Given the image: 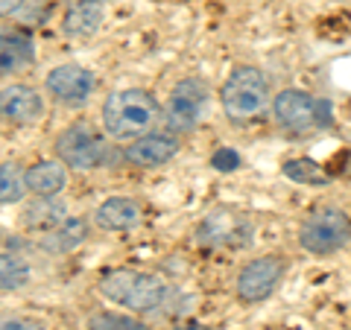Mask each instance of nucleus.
Listing matches in <instances>:
<instances>
[{"label": "nucleus", "instance_id": "f8f14e48", "mask_svg": "<svg viewBox=\"0 0 351 330\" xmlns=\"http://www.w3.org/2000/svg\"><path fill=\"white\" fill-rule=\"evenodd\" d=\"M44 114V100L29 85H6L0 91V117L15 126H32Z\"/></svg>", "mask_w": 351, "mask_h": 330}, {"label": "nucleus", "instance_id": "0eeeda50", "mask_svg": "<svg viewBox=\"0 0 351 330\" xmlns=\"http://www.w3.org/2000/svg\"><path fill=\"white\" fill-rule=\"evenodd\" d=\"M272 112L287 131H311L328 120V105L302 88H284L272 100Z\"/></svg>", "mask_w": 351, "mask_h": 330}, {"label": "nucleus", "instance_id": "412c9836", "mask_svg": "<svg viewBox=\"0 0 351 330\" xmlns=\"http://www.w3.org/2000/svg\"><path fill=\"white\" fill-rule=\"evenodd\" d=\"M27 193V181L15 164H0V205H12Z\"/></svg>", "mask_w": 351, "mask_h": 330}, {"label": "nucleus", "instance_id": "4468645a", "mask_svg": "<svg viewBox=\"0 0 351 330\" xmlns=\"http://www.w3.org/2000/svg\"><path fill=\"white\" fill-rule=\"evenodd\" d=\"M141 223V205L126 196H112L97 205L94 211V225L100 231H129Z\"/></svg>", "mask_w": 351, "mask_h": 330}, {"label": "nucleus", "instance_id": "20e7f679", "mask_svg": "<svg viewBox=\"0 0 351 330\" xmlns=\"http://www.w3.org/2000/svg\"><path fill=\"white\" fill-rule=\"evenodd\" d=\"M351 240V216L343 207H316L299 228V243L311 255H334Z\"/></svg>", "mask_w": 351, "mask_h": 330}, {"label": "nucleus", "instance_id": "4be33fe9", "mask_svg": "<svg viewBox=\"0 0 351 330\" xmlns=\"http://www.w3.org/2000/svg\"><path fill=\"white\" fill-rule=\"evenodd\" d=\"M88 330H152L149 325L138 322L132 316H120V313H97L91 318Z\"/></svg>", "mask_w": 351, "mask_h": 330}, {"label": "nucleus", "instance_id": "f3484780", "mask_svg": "<svg viewBox=\"0 0 351 330\" xmlns=\"http://www.w3.org/2000/svg\"><path fill=\"white\" fill-rule=\"evenodd\" d=\"M68 219V207L59 202V196H36V202L27 205L24 211V228L29 231H53Z\"/></svg>", "mask_w": 351, "mask_h": 330}, {"label": "nucleus", "instance_id": "6ab92c4d", "mask_svg": "<svg viewBox=\"0 0 351 330\" xmlns=\"http://www.w3.org/2000/svg\"><path fill=\"white\" fill-rule=\"evenodd\" d=\"M284 175L295 184H328L331 175H328L313 158H293L284 164Z\"/></svg>", "mask_w": 351, "mask_h": 330}, {"label": "nucleus", "instance_id": "dca6fc26", "mask_svg": "<svg viewBox=\"0 0 351 330\" xmlns=\"http://www.w3.org/2000/svg\"><path fill=\"white\" fill-rule=\"evenodd\" d=\"M103 21H106L103 3H85V0H76L62 18V32L71 36V38H88L103 27Z\"/></svg>", "mask_w": 351, "mask_h": 330}, {"label": "nucleus", "instance_id": "a211bd4d", "mask_svg": "<svg viewBox=\"0 0 351 330\" xmlns=\"http://www.w3.org/2000/svg\"><path fill=\"white\" fill-rule=\"evenodd\" d=\"M88 240V223L80 216H68L59 228H53L44 234L41 246L53 251V255H64V251H73L76 246H82Z\"/></svg>", "mask_w": 351, "mask_h": 330}, {"label": "nucleus", "instance_id": "393cba45", "mask_svg": "<svg viewBox=\"0 0 351 330\" xmlns=\"http://www.w3.org/2000/svg\"><path fill=\"white\" fill-rule=\"evenodd\" d=\"M27 0H0V18H9V15H18L24 9Z\"/></svg>", "mask_w": 351, "mask_h": 330}, {"label": "nucleus", "instance_id": "1a4fd4ad", "mask_svg": "<svg viewBox=\"0 0 351 330\" xmlns=\"http://www.w3.org/2000/svg\"><path fill=\"white\" fill-rule=\"evenodd\" d=\"M252 234V223L237 211H211L199 228H196V243L211 249H237L246 246Z\"/></svg>", "mask_w": 351, "mask_h": 330}, {"label": "nucleus", "instance_id": "2eb2a0df", "mask_svg": "<svg viewBox=\"0 0 351 330\" xmlns=\"http://www.w3.org/2000/svg\"><path fill=\"white\" fill-rule=\"evenodd\" d=\"M24 181L32 196H59L68 184V167L62 161H38L24 173Z\"/></svg>", "mask_w": 351, "mask_h": 330}, {"label": "nucleus", "instance_id": "f03ea898", "mask_svg": "<svg viewBox=\"0 0 351 330\" xmlns=\"http://www.w3.org/2000/svg\"><path fill=\"white\" fill-rule=\"evenodd\" d=\"M100 292L129 313H158L170 299L167 283L141 269H108L100 278Z\"/></svg>", "mask_w": 351, "mask_h": 330}, {"label": "nucleus", "instance_id": "9b49d317", "mask_svg": "<svg viewBox=\"0 0 351 330\" xmlns=\"http://www.w3.org/2000/svg\"><path fill=\"white\" fill-rule=\"evenodd\" d=\"M47 91L64 105H82L94 91V73L82 64H59L47 73Z\"/></svg>", "mask_w": 351, "mask_h": 330}, {"label": "nucleus", "instance_id": "a878e982", "mask_svg": "<svg viewBox=\"0 0 351 330\" xmlns=\"http://www.w3.org/2000/svg\"><path fill=\"white\" fill-rule=\"evenodd\" d=\"M85 3H108V0H85Z\"/></svg>", "mask_w": 351, "mask_h": 330}, {"label": "nucleus", "instance_id": "5701e85b", "mask_svg": "<svg viewBox=\"0 0 351 330\" xmlns=\"http://www.w3.org/2000/svg\"><path fill=\"white\" fill-rule=\"evenodd\" d=\"M211 167H214V170H219V173H232V170H237V167H240V155H237L234 149L223 147V149H217V152H214Z\"/></svg>", "mask_w": 351, "mask_h": 330}, {"label": "nucleus", "instance_id": "aec40b11", "mask_svg": "<svg viewBox=\"0 0 351 330\" xmlns=\"http://www.w3.org/2000/svg\"><path fill=\"white\" fill-rule=\"evenodd\" d=\"M29 283V266L15 255H0V292H12Z\"/></svg>", "mask_w": 351, "mask_h": 330}, {"label": "nucleus", "instance_id": "ddd939ff", "mask_svg": "<svg viewBox=\"0 0 351 330\" xmlns=\"http://www.w3.org/2000/svg\"><path fill=\"white\" fill-rule=\"evenodd\" d=\"M36 59V41L18 27H0V76L15 73Z\"/></svg>", "mask_w": 351, "mask_h": 330}, {"label": "nucleus", "instance_id": "7ed1b4c3", "mask_svg": "<svg viewBox=\"0 0 351 330\" xmlns=\"http://www.w3.org/2000/svg\"><path fill=\"white\" fill-rule=\"evenodd\" d=\"M269 105V82L255 64H240L223 85V112L234 123L255 120Z\"/></svg>", "mask_w": 351, "mask_h": 330}, {"label": "nucleus", "instance_id": "423d86ee", "mask_svg": "<svg viewBox=\"0 0 351 330\" xmlns=\"http://www.w3.org/2000/svg\"><path fill=\"white\" fill-rule=\"evenodd\" d=\"M208 108V88L202 79H182L173 85V91L164 105V126L173 135H188L202 123Z\"/></svg>", "mask_w": 351, "mask_h": 330}, {"label": "nucleus", "instance_id": "f257e3e1", "mask_svg": "<svg viewBox=\"0 0 351 330\" xmlns=\"http://www.w3.org/2000/svg\"><path fill=\"white\" fill-rule=\"evenodd\" d=\"M161 120L158 100L144 88H123L103 103V129L117 140H138L156 131Z\"/></svg>", "mask_w": 351, "mask_h": 330}, {"label": "nucleus", "instance_id": "39448f33", "mask_svg": "<svg viewBox=\"0 0 351 330\" xmlns=\"http://www.w3.org/2000/svg\"><path fill=\"white\" fill-rule=\"evenodd\" d=\"M56 155L71 170H100L108 161V144L91 123H73L56 138Z\"/></svg>", "mask_w": 351, "mask_h": 330}, {"label": "nucleus", "instance_id": "b1692460", "mask_svg": "<svg viewBox=\"0 0 351 330\" xmlns=\"http://www.w3.org/2000/svg\"><path fill=\"white\" fill-rule=\"evenodd\" d=\"M0 330H44V327L29 322V318H6V322H0Z\"/></svg>", "mask_w": 351, "mask_h": 330}, {"label": "nucleus", "instance_id": "6e6552de", "mask_svg": "<svg viewBox=\"0 0 351 330\" xmlns=\"http://www.w3.org/2000/svg\"><path fill=\"white\" fill-rule=\"evenodd\" d=\"M284 278V260L276 255H263L249 260L237 275V295L246 304L267 301Z\"/></svg>", "mask_w": 351, "mask_h": 330}, {"label": "nucleus", "instance_id": "9d476101", "mask_svg": "<svg viewBox=\"0 0 351 330\" xmlns=\"http://www.w3.org/2000/svg\"><path fill=\"white\" fill-rule=\"evenodd\" d=\"M176 155H179V135H173V131H149V135L132 140L123 152V158L132 167H141V170L164 167Z\"/></svg>", "mask_w": 351, "mask_h": 330}]
</instances>
